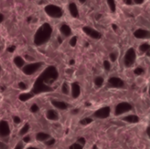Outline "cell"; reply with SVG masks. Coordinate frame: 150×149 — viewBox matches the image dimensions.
Masks as SVG:
<instances>
[{
    "label": "cell",
    "mask_w": 150,
    "mask_h": 149,
    "mask_svg": "<svg viewBox=\"0 0 150 149\" xmlns=\"http://www.w3.org/2000/svg\"><path fill=\"white\" fill-rule=\"evenodd\" d=\"M13 62L16 65V67L18 68H22L23 66L25 64V59L23 57H21L20 55H16L14 57V59H13Z\"/></svg>",
    "instance_id": "obj_19"
},
{
    "label": "cell",
    "mask_w": 150,
    "mask_h": 149,
    "mask_svg": "<svg viewBox=\"0 0 150 149\" xmlns=\"http://www.w3.org/2000/svg\"><path fill=\"white\" fill-rule=\"evenodd\" d=\"M14 149H23V145H22V143H21V142H18V145L15 147V148Z\"/></svg>",
    "instance_id": "obj_42"
},
{
    "label": "cell",
    "mask_w": 150,
    "mask_h": 149,
    "mask_svg": "<svg viewBox=\"0 0 150 149\" xmlns=\"http://www.w3.org/2000/svg\"><path fill=\"white\" fill-rule=\"evenodd\" d=\"M31 20H32V17H28V18H27V21L29 22V21H31Z\"/></svg>",
    "instance_id": "obj_51"
},
{
    "label": "cell",
    "mask_w": 150,
    "mask_h": 149,
    "mask_svg": "<svg viewBox=\"0 0 150 149\" xmlns=\"http://www.w3.org/2000/svg\"><path fill=\"white\" fill-rule=\"evenodd\" d=\"M85 1H86V0H79V2H80L81 4H84V3H85Z\"/></svg>",
    "instance_id": "obj_50"
},
{
    "label": "cell",
    "mask_w": 150,
    "mask_h": 149,
    "mask_svg": "<svg viewBox=\"0 0 150 149\" xmlns=\"http://www.w3.org/2000/svg\"><path fill=\"white\" fill-rule=\"evenodd\" d=\"M122 119H123V121H126V122L130 123V124H135V123H138L140 121L139 117L137 115H134V114L127 115V116L124 117Z\"/></svg>",
    "instance_id": "obj_17"
},
{
    "label": "cell",
    "mask_w": 150,
    "mask_h": 149,
    "mask_svg": "<svg viewBox=\"0 0 150 149\" xmlns=\"http://www.w3.org/2000/svg\"><path fill=\"white\" fill-rule=\"evenodd\" d=\"M92 149H98V148L97 145H94V146H93V148H92Z\"/></svg>",
    "instance_id": "obj_55"
},
{
    "label": "cell",
    "mask_w": 150,
    "mask_h": 149,
    "mask_svg": "<svg viewBox=\"0 0 150 149\" xmlns=\"http://www.w3.org/2000/svg\"><path fill=\"white\" fill-rule=\"evenodd\" d=\"M29 129H30V126H29V124H25V125L21 128V130H20V132H19V134H20L21 136L25 135V133H28Z\"/></svg>",
    "instance_id": "obj_26"
},
{
    "label": "cell",
    "mask_w": 150,
    "mask_h": 149,
    "mask_svg": "<svg viewBox=\"0 0 150 149\" xmlns=\"http://www.w3.org/2000/svg\"><path fill=\"white\" fill-rule=\"evenodd\" d=\"M0 71H1V66H0Z\"/></svg>",
    "instance_id": "obj_56"
},
{
    "label": "cell",
    "mask_w": 150,
    "mask_h": 149,
    "mask_svg": "<svg viewBox=\"0 0 150 149\" xmlns=\"http://www.w3.org/2000/svg\"><path fill=\"white\" fill-rule=\"evenodd\" d=\"M78 112H79V109H74L72 111V113L73 114H76V113H78Z\"/></svg>",
    "instance_id": "obj_48"
},
{
    "label": "cell",
    "mask_w": 150,
    "mask_h": 149,
    "mask_svg": "<svg viewBox=\"0 0 150 149\" xmlns=\"http://www.w3.org/2000/svg\"><path fill=\"white\" fill-rule=\"evenodd\" d=\"M46 117L47 119L52 121H56L59 119V115L54 110H48L46 113Z\"/></svg>",
    "instance_id": "obj_18"
},
{
    "label": "cell",
    "mask_w": 150,
    "mask_h": 149,
    "mask_svg": "<svg viewBox=\"0 0 150 149\" xmlns=\"http://www.w3.org/2000/svg\"><path fill=\"white\" fill-rule=\"evenodd\" d=\"M136 57H137V54H136V51L134 50V48L133 47H130L127 50L125 55H124V64L127 68H130L132 67L135 61H136Z\"/></svg>",
    "instance_id": "obj_6"
},
{
    "label": "cell",
    "mask_w": 150,
    "mask_h": 149,
    "mask_svg": "<svg viewBox=\"0 0 150 149\" xmlns=\"http://www.w3.org/2000/svg\"><path fill=\"white\" fill-rule=\"evenodd\" d=\"M83 31L86 35H88L90 38H91L93 40H99L102 37V34L98 31H97L96 29H94V28H92L91 26L83 27Z\"/></svg>",
    "instance_id": "obj_9"
},
{
    "label": "cell",
    "mask_w": 150,
    "mask_h": 149,
    "mask_svg": "<svg viewBox=\"0 0 150 149\" xmlns=\"http://www.w3.org/2000/svg\"><path fill=\"white\" fill-rule=\"evenodd\" d=\"M125 3L128 5H131L134 2H133V0H125Z\"/></svg>",
    "instance_id": "obj_44"
},
{
    "label": "cell",
    "mask_w": 150,
    "mask_h": 149,
    "mask_svg": "<svg viewBox=\"0 0 150 149\" xmlns=\"http://www.w3.org/2000/svg\"><path fill=\"white\" fill-rule=\"evenodd\" d=\"M50 139V135L47 134V133H38L36 134V140L38 141H46L47 140Z\"/></svg>",
    "instance_id": "obj_21"
},
{
    "label": "cell",
    "mask_w": 150,
    "mask_h": 149,
    "mask_svg": "<svg viewBox=\"0 0 150 149\" xmlns=\"http://www.w3.org/2000/svg\"><path fill=\"white\" fill-rule=\"evenodd\" d=\"M74 64H75V60L71 59V60L69 61V65H74Z\"/></svg>",
    "instance_id": "obj_49"
},
{
    "label": "cell",
    "mask_w": 150,
    "mask_h": 149,
    "mask_svg": "<svg viewBox=\"0 0 150 149\" xmlns=\"http://www.w3.org/2000/svg\"><path fill=\"white\" fill-rule=\"evenodd\" d=\"M92 121H93V119L91 118H84L80 121V124L82 126H87V125H90L91 123H92Z\"/></svg>",
    "instance_id": "obj_27"
},
{
    "label": "cell",
    "mask_w": 150,
    "mask_h": 149,
    "mask_svg": "<svg viewBox=\"0 0 150 149\" xmlns=\"http://www.w3.org/2000/svg\"><path fill=\"white\" fill-rule=\"evenodd\" d=\"M60 32L62 36L64 37H69L72 34V30L71 27L67 25V24H62L60 27Z\"/></svg>",
    "instance_id": "obj_16"
},
{
    "label": "cell",
    "mask_w": 150,
    "mask_h": 149,
    "mask_svg": "<svg viewBox=\"0 0 150 149\" xmlns=\"http://www.w3.org/2000/svg\"><path fill=\"white\" fill-rule=\"evenodd\" d=\"M69 149H83V146L80 145V144H78V143L76 142V143L72 144V145L69 147Z\"/></svg>",
    "instance_id": "obj_35"
},
{
    "label": "cell",
    "mask_w": 150,
    "mask_h": 149,
    "mask_svg": "<svg viewBox=\"0 0 150 149\" xmlns=\"http://www.w3.org/2000/svg\"><path fill=\"white\" fill-rule=\"evenodd\" d=\"M109 57H110V60H111V61H112V62H115L116 61H117V54L116 53H114V52H112V53H111L110 54H109Z\"/></svg>",
    "instance_id": "obj_32"
},
{
    "label": "cell",
    "mask_w": 150,
    "mask_h": 149,
    "mask_svg": "<svg viewBox=\"0 0 150 149\" xmlns=\"http://www.w3.org/2000/svg\"><path fill=\"white\" fill-rule=\"evenodd\" d=\"M149 48H150V45L149 43L145 42V43H142L140 47H139V50L143 53V54H147L148 55L149 54Z\"/></svg>",
    "instance_id": "obj_22"
},
{
    "label": "cell",
    "mask_w": 150,
    "mask_h": 149,
    "mask_svg": "<svg viewBox=\"0 0 150 149\" xmlns=\"http://www.w3.org/2000/svg\"><path fill=\"white\" fill-rule=\"evenodd\" d=\"M10 126L7 121L1 120L0 121V137H7L10 135Z\"/></svg>",
    "instance_id": "obj_12"
},
{
    "label": "cell",
    "mask_w": 150,
    "mask_h": 149,
    "mask_svg": "<svg viewBox=\"0 0 150 149\" xmlns=\"http://www.w3.org/2000/svg\"><path fill=\"white\" fill-rule=\"evenodd\" d=\"M70 92H71V97L73 98H77L79 97L80 94H81V87L80 84L77 82H74L71 83L70 86Z\"/></svg>",
    "instance_id": "obj_13"
},
{
    "label": "cell",
    "mask_w": 150,
    "mask_h": 149,
    "mask_svg": "<svg viewBox=\"0 0 150 149\" xmlns=\"http://www.w3.org/2000/svg\"><path fill=\"white\" fill-rule=\"evenodd\" d=\"M30 141H31L30 136H28V135L24 136V138H23V141H24V142H25V143H29V142H30Z\"/></svg>",
    "instance_id": "obj_38"
},
{
    "label": "cell",
    "mask_w": 150,
    "mask_h": 149,
    "mask_svg": "<svg viewBox=\"0 0 150 149\" xmlns=\"http://www.w3.org/2000/svg\"><path fill=\"white\" fill-rule=\"evenodd\" d=\"M104 83H105V79L103 76H97L94 79V83L98 88H101L104 85Z\"/></svg>",
    "instance_id": "obj_23"
},
{
    "label": "cell",
    "mask_w": 150,
    "mask_h": 149,
    "mask_svg": "<svg viewBox=\"0 0 150 149\" xmlns=\"http://www.w3.org/2000/svg\"><path fill=\"white\" fill-rule=\"evenodd\" d=\"M44 11L47 16L53 18H60L63 15V10L62 7L56 5V4H47L44 8Z\"/></svg>",
    "instance_id": "obj_4"
},
{
    "label": "cell",
    "mask_w": 150,
    "mask_h": 149,
    "mask_svg": "<svg viewBox=\"0 0 150 149\" xmlns=\"http://www.w3.org/2000/svg\"><path fill=\"white\" fill-rule=\"evenodd\" d=\"M4 18V14H3V13H0V23H1V22H3Z\"/></svg>",
    "instance_id": "obj_47"
},
{
    "label": "cell",
    "mask_w": 150,
    "mask_h": 149,
    "mask_svg": "<svg viewBox=\"0 0 150 149\" xmlns=\"http://www.w3.org/2000/svg\"><path fill=\"white\" fill-rule=\"evenodd\" d=\"M53 34V27L50 24L45 23L41 25L39 29L36 31L34 37H33V42L36 46H42L49 41Z\"/></svg>",
    "instance_id": "obj_1"
},
{
    "label": "cell",
    "mask_w": 150,
    "mask_h": 149,
    "mask_svg": "<svg viewBox=\"0 0 150 149\" xmlns=\"http://www.w3.org/2000/svg\"><path fill=\"white\" fill-rule=\"evenodd\" d=\"M132 110H133V106H132L131 104H129L127 102H121V103L118 104L115 106L114 114L116 116H120L122 114H125L127 112H129Z\"/></svg>",
    "instance_id": "obj_7"
},
{
    "label": "cell",
    "mask_w": 150,
    "mask_h": 149,
    "mask_svg": "<svg viewBox=\"0 0 150 149\" xmlns=\"http://www.w3.org/2000/svg\"><path fill=\"white\" fill-rule=\"evenodd\" d=\"M76 43H77V37L76 36H72L70 40H69V45L74 47L76 46Z\"/></svg>",
    "instance_id": "obj_30"
},
{
    "label": "cell",
    "mask_w": 150,
    "mask_h": 149,
    "mask_svg": "<svg viewBox=\"0 0 150 149\" xmlns=\"http://www.w3.org/2000/svg\"><path fill=\"white\" fill-rule=\"evenodd\" d=\"M108 84L110 87L112 88H115V89H122L125 87V83L124 81L118 77V76H112L109 78L108 80Z\"/></svg>",
    "instance_id": "obj_10"
},
{
    "label": "cell",
    "mask_w": 150,
    "mask_h": 149,
    "mask_svg": "<svg viewBox=\"0 0 150 149\" xmlns=\"http://www.w3.org/2000/svg\"><path fill=\"white\" fill-rule=\"evenodd\" d=\"M15 49H16V47L15 46H11V47H8V52H10V53H13L14 51H15Z\"/></svg>",
    "instance_id": "obj_39"
},
{
    "label": "cell",
    "mask_w": 150,
    "mask_h": 149,
    "mask_svg": "<svg viewBox=\"0 0 150 149\" xmlns=\"http://www.w3.org/2000/svg\"><path fill=\"white\" fill-rule=\"evenodd\" d=\"M112 29H113L114 31H117V30H118V25H115V24H112Z\"/></svg>",
    "instance_id": "obj_45"
},
{
    "label": "cell",
    "mask_w": 150,
    "mask_h": 149,
    "mask_svg": "<svg viewBox=\"0 0 150 149\" xmlns=\"http://www.w3.org/2000/svg\"><path fill=\"white\" fill-rule=\"evenodd\" d=\"M18 87L21 90H27V84L24 82H19L18 84Z\"/></svg>",
    "instance_id": "obj_31"
},
{
    "label": "cell",
    "mask_w": 150,
    "mask_h": 149,
    "mask_svg": "<svg viewBox=\"0 0 150 149\" xmlns=\"http://www.w3.org/2000/svg\"><path fill=\"white\" fill-rule=\"evenodd\" d=\"M54 143H55V140H54V139H48V140H47V141H45V144H46L47 147H51V146L54 145Z\"/></svg>",
    "instance_id": "obj_33"
},
{
    "label": "cell",
    "mask_w": 150,
    "mask_h": 149,
    "mask_svg": "<svg viewBox=\"0 0 150 149\" xmlns=\"http://www.w3.org/2000/svg\"><path fill=\"white\" fill-rule=\"evenodd\" d=\"M0 149H7V146L4 143L0 141Z\"/></svg>",
    "instance_id": "obj_43"
},
{
    "label": "cell",
    "mask_w": 150,
    "mask_h": 149,
    "mask_svg": "<svg viewBox=\"0 0 150 149\" xmlns=\"http://www.w3.org/2000/svg\"><path fill=\"white\" fill-rule=\"evenodd\" d=\"M69 11L71 17H73L75 18L79 17V11H78V7L76 3L72 2L69 4Z\"/></svg>",
    "instance_id": "obj_15"
},
{
    "label": "cell",
    "mask_w": 150,
    "mask_h": 149,
    "mask_svg": "<svg viewBox=\"0 0 150 149\" xmlns=\"http://www.w3.org/2000/svg\"><path fill=\"white\" fill-rule=\"evenodd\" d=\"M85 142H86V141H85V139L83 137H79L77 139V143L80 144V145H82V146H84L85 145Z\"/></svg>",
    "instance_id": "obj_36"
},
{
    "label": "cell",
    "mask_w": 150,
    "mask_h": 149,
    "mask_svg": "<svg viewBox=\"0 0 150 149\" xmlns=\"http://www.w3.org/2000/svg\"><path fill=\"white\" fill-rule=\"evenodd\" d=\"M134 36L136 39L139 40H146L149 39L150 36V32L149 30L147 29H143V28H139L136 31H134Z\"/></svg>",
    "instance_id": "obj_11"
},
{
    "label": "cell",
    "mask_w": 150,
    "mask_h": 149,
    "mask_svg": "<svg viewBox=\"0 0 150 149\" xmlns=\"http://www.w3.org/2000/svg\"><path fill=\"white\" fill-rule=\"evenodd\" d=\"M51 104L54 107H55L58 110H67L69 108V105L63 101H60V100H56V99H52L51 100Z\"/></svg>",
    "instance_id": "obj_14"
},
{
    "label": "cell",
    "mask_w": 150,
    "mask_h": 149,
    "mask_svg": "<svg viewBox=\"0 0 150 149\" xmlns=\"http://www.w3.org/2000/svg\"><path fill=\"white\" fill-rule=\"evenodd\" d=\"M147 133H148V135H149V127L147 128Z\"/></svg>",
    "instance_id": "obj_52"
},
{
    "label": "cell",
    "mask_w": 150,
    "mask_h": 149,
    "mask_svg": "<svg viewBox=\"0 0 150 149\" xmlns=\"http://www.w3.org/2000/svg\"><path fill=\"white\" fill-rule=\"evenodd\" d=\"M134 75H135V76H142V75L144 73V68H142V67H137V68L134 69Z\"/></svg>",
    "instance_id": "obj_28"
},
{
    "label": "cell",
    "mask_w": 150,
    "mask_h": 149,
    "mask_svg": "<svg viewBox=\"0 0 150 149\" xmlns=\"http://www.w3.org/2000/svg\"><path fill=\"white\" fill-rule=\"evenodd\" d=\"M59 78V72L54 66H48L41 72V74L39 76L37 79L43 82L44 83L47 85H52L54 83H55Z\"/></svg>",
    "instance_id": "obj_2"
},
{
    "label": "cell",
    "mask_w": 150,
    "mask_h": 149,
    "mask_svg": "<svg viewBox=\"0 0 150 149\" xmlns=\"http://www.w3.org/2000/svg\"><path fill=\"white\" fill-rule=\"evenodd\" d=\"M39 110H40V108H39L38 105H36V104H33V105L31 106V108H30V111H31L33 113H35V112H37Z\"/></svg>",
    "instance_id": "obj_34"
},
{
    "label": "cell",
    "mask_w": 150,
    "mask_h": 149,
    "mask_svg": "<svg viewBox=\"0 0 150 149\" xmlns=\"http://www.w3.org/2000/svg\"><path fill=\"white\" fill-rule=\"evenodd\" d=\"M144 1H145V0H133V2H134V4H142L144 3Z\"/></svg>",
    "instance_id": "obj_41"
},
{
    "label": "cell",
    "mask_w": 150,
    "mask_h": 149,
    "mask_svg": "<svg viewBox=\"0 0 150 149\" xmlns=\"http://www.w3.org/2000/svg\"><path fill=\"white\" fill-rule=\"evenodd\" d=\"M44 65L43 61H32L28 64H25L22 68V72L26 76H33L39 71Z\"/></svg>",
    "instance_id": "obj_3"
},
{
    "label": "cell",
    "mask_w": 150,
    "mask_h": 149,
    "mask_svg": "<svg viewBox=\"0 0 150 149\" xmlns=\"http://www.w3.org/2000/svg\"><path fill=\"white\" fill-rule=\"evenodd\" d=\"M103 65H104V68L106 71H109L111 69V68H112V64H111V62L108 60H105L104 62H103Z\"/></svg>",
    "instance_id": "obj_29"
},
{
    "label": "cell",
    "mask_w": 150,
    "mask_h": 149,
    "mask_svg": "<svg viewBox=\"0 0 150 149\" xmlns=\"http://www.w3.org/2000/svg\"><path fill=\"white\" fill-rule=\"evenodd\" d=\"M26 149H38V148H33V147H29V148H27Z\"/></svg>",
    "instance_id": "obj_53"
},
{
    "label": "cell",
    "mask_w": 150,
    "mask_h": 149,
    "mask_svg": "<svg viewBox=\"0 0 150 149\" xmlns=\"http://www.w3.org/2000/svg\"><path fill=\"white\" fill-rule=\"evenodd\" d=\"M33 94L32 92H24V93H21L19 96H18V99L22 102H26L28 101L29 99H31L32 97H33Z\"/></svg>",
    "instance_id": "obj_20"
},
{
    "label": "cell",
    "mask_w": 150,
    "mask_h": 149,
    "mask_svg": "<svg viewBox=\"0 0 150 149\" xmlns=\"http://www.w3.org/2000/svg\"><path fill=\"white\" fill-rule=\"evenodd\" d=\"M85 106H91V104L90 103H85Z\"/></svg>",
    "instance_id": "obj_54"
},
{
    "label": "cell",
    "mask_w": 150,
    "mask_h": 149,
    "mask_svg": "<svg viewBox=\"0 0 150 149\" xmlns=\"http://www.w3.org/2000/svg\"><path fill=\"white\" fill-rule=\"evenodd\" d=\"M107 4L110 8V11L112 12H115L116 11V3L115 0H106Z\"/></svg>",
    "instance_id": "obj_24"
},
{
    "label": "cell",
    "mask_w": 150,
    "mask_h": 149,
    "mask_svg": "<svg viewBox=\"0 0 150 149\" xmlns=\"http://www.w3.org/2000/svg\"><path fill=\"white\" fill-rule=\"evenodd\" d=\"M25 59H26V60H28L30 62H32V61H34V59L32 57V56H30V55H28V54H26V55H25Z\"/></svg>",
    "instance_id": "obj_40"
},
{
    "label": "cell",
    "mask_w": 150,
    "mask_h": 149,
    "mask_svg": "<svg viewBox=\"0 0 150 149\" xmlns=\"http://www.w3.org/2000/svg\"><path fill=\"white\" fill-rule=\"evenodd\" d=\"M53 90H54V89L52 88V86L44 83L43 82L40 81L39 79H36V81L33 83V86L31 92L33 95H38V94H41V93L51 92Z\"/></svg>",
    "instance_id": "obj_5"
},
{
    "label": "cell",
    "mask_w": 150,
    "mask_h": 149,
    "mask_svg": "<svg viewBox=\"0 0 150 149\" xmlns=\"http://www.w3.org/2000/svg\"><path fill=\"white\" fill-rule=\"evenodd\" d=\"M57 40H58V43H59V44H62V38L61 36H58Z\"/></svg>",
    "instance_id": "obj_46"
},
{
    "label": "cell",
    "mask_w": 150,
    "mask_h": 149,
    "mask_svg": "<svg viewBox=\"0 0 150 149\" xmlns=\"http://www.w3.org/2000/svg\"><path fill=\"white\" fill-rule=\"evenodd\" d=\"M62 92L64 95H69V93L70 92V88L69 86V84L67 83H63L62 85Z\"/></svg>",
    "instance_id": "obj_25"
},
{
    "label": "cell",
    "mask_w": 150,
    "mask_h": 149,
    "mask_svg": "<svg viewBox=\"0 0 150 149\" xmlns=\"http://www.w3.org/2000/svg\"><path fill=\"white\" fill-rule=\"evenodd\" d=\"M13 122H14L15 124H19V123L21 122V119H20V118H19V117H18V116H14V117H13Z\"/></svg>",
    "instance_id": "obj_37"
},
{
    "label": "cell",
    "mask_w": 150,
    "mask_h": 149,
    "mask_svg": "<svg viewBox=\"0 0 150 149\" xmlns=\"http://www.w3.org/2000/svg\"><path fill=\"white\" fill-rule=\"evenodd\" d=\"M110 114H111V108L109 106H105L97 110L94 112L93 117L97 119H107L110 116Z\"/></svg>",
    "instance_id": "obj_8"
}]
</instances>
